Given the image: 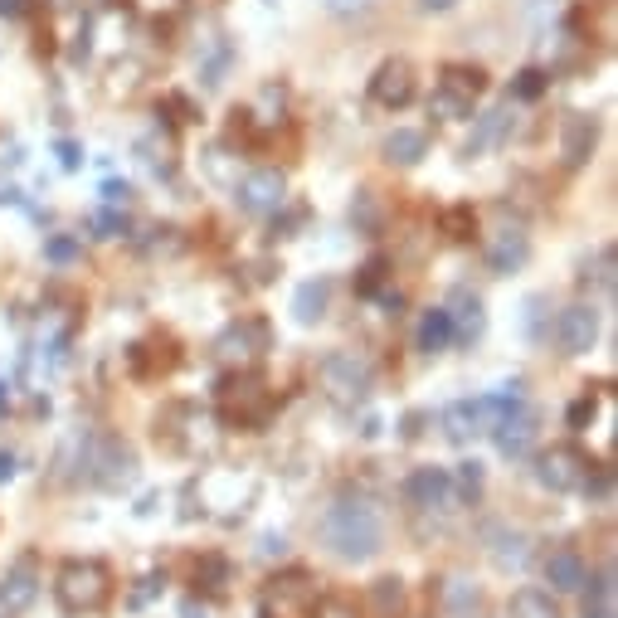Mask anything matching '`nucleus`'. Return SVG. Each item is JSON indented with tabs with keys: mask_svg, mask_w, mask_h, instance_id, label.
Segmentation results:
<instances>
[{
	"mask_svg": "<svg viewBox=\"0 0 618 618\" xmlns=\"http://www.w3.org/2000/svg\"><path fill=\"white\" fill-rule=\"evenodd\" d=\"M385 541V521H380V507L365 502V497H336L322 516V546L336 555V560H370Z\"/></svg>",
	"mask_w": 618,
	"mask_h": 618,
	"instance_id": "1",
	"label": "nucleus"
},
{
	"mask_svg": "<svg viewBox=\"0 0 618 618\" xmlns=\"http://www.w3.org/2000/svg\"><path fill=\"white\" fill-rule=\"evenodd\" d=\"M54 594H59V604H64L69 614H98L112 599V580L98 560H69V565L59 570Z\"/></svg>",
	"mask_w": 618,
	"mask_h": 618,
	"instance_id": "2",
	"label": "nucleus"
},
{
	"mask_svg": "<svg viewBox=\"0 0 618 618\" xmlns=\"http://www.w3.org/2000/svg\"><path fill=\"white\" fill-rule=\"evenodd\" d=\"M317 375H322V390H327L336 404H365L370 400V385H375L370 361L356 356V351H331Z\"/></svg>",
	"mask_w": 618,
	"mask_h": 618,
	"instance_id": "3",
	"label": "nucleus"
},
{
	"mask_svg": "<svg viewBox=\"0 0 618 618\" xmlns=\"http://www.w3.org/2000/svg\"><path fill=\"white\" fill-rule=\"evenodd\" d=\"M132 473H137V458H132L127 443H117V438H88V458H83V477L88 482L122 487V482H132Z\"/></svg>",
	"mask_w": 618,
	"mask_h": 618,
	"instance_id": "4",
	"label": "nucleus"
},
{
	"mask_svg": "<svg viewBox=\"0 0 618 618\" xmlns=\"http://www.w3.org/2000/svg\"><path fill=\"white\" fill-rule=\"evenodd\" d=\"M219 409H224L229 424H263V419L273 414V395H268L263 380L239 375V380H229V385L219 390Z\"/></svg>",
	"mask_w": 618,
	"mask_h": 618,
	"instance_id": "5",
	"label": "nucleus"
},
{
	"mask_svg": "<svg viewBox=\"0 0 618 618\" xmlns=\"http://www.w3.org/2000/svg\"><path fill=\"white\" fill-rule=\"evenodd\" d=\"M584 477H589V463H584L580 448H570V443L541 453V463H536V482H541L546 492H580Z\"/></svg>",
	"mask_w": 618,
	"mask_h": 618,
	"instance_id": "6",
	"label": "nucleus"
},
{
	"mask_svg": "<svg viewBox=\"0 0 618 618\" xmlns=\"http://www.w3.org/2000/svg\"><path fill=\"white\" fill-rule=\"evenodd\" d=\"M414 93H419V78H414V64H409V59H385V64L375 69V78H370V98H375L380 108H409Z\"/></svg>",
	"mask_w": 618,
	"mask_h": 618,
	"instance_id": "7",
	"label": "nucleus"
},
{
	"mask_svg": "<svg viewBox=\"0 0 618 618\" xmlns=\"http://www.w3.org/2000/svg\"><path fill=\"white\" fill-rule=\"evenodd\" d=\"M404 497H409V507H414V511H448V507H458L448 468H414V473H409V482H404Z\"/></svg>",
	"mask_w": 618,
	"mask_h": 618,
	"instance_id": "8",
	"label": "nucleus"
},
{
	"mask_svg": "<svg viewBox=\"0 0 618 618\" xmlns=\"http://www.w3.org/2000/svg\"><path fill=\"white\" fill-rule=\"evenodd\" d=\"M492 438H497L502 458H526V453L536 448V438H541V419H536V409L516 404L511 414H502V419L492 424Z\"/></svg>",
	"mask_w": 618,
	"mask_h": 618,
	"instance_id": "9",
	"label": "nucleus"
},
{
	"mask_svg": "<svg viewBox=\"0 0 618 618\" xmlns=\"http://www.w3.org/2000/svg\"><path fill=\"white\" fill-rule=\"evenodd\" d=\"M555 341H560V351L565 356H584L594 341H599V312L594 307H565L560 317H555Z\"/></svg>",
	"mask_w": 618,
	"mask_h": 618,
	"instance_id": "10",
	"label": "nucleus"
},
{
	"mask_svg": "<svg viewBox=\"0 0 618 618\" xmlns=\"http://www.w3.org/2000/svg\"><path fill=\"white\" fill-rule=\"evenodd\" d=\"M477 93H482V73L477 69L453 64V69H443V78H438V108L448 112V117H463V112L473 108Z\"/></svg>",
	"mask_w": 618,
	"mask_h": 618,
	"instance_id": "11",
	"label": "nucleus"
},
{
	"mask_svg": "<svg viewBox=\"0 0 618 618\" xmlns=\"http://www.w3.org/2000/svg\"><path fill=\"white\" fill-rule=\"evenodd\" d=\"M283 195H288V181L278 171H254V176H244V185H239V205L249 215H273L283 205Z\"/></svg>",
	"mask_w": 618,
	"mask_h": 618,
	"instance_id": "12",
	"label": "nucleus"
},
{
	"mask_svg": "<svg viewBox=\"0 0 618 618\" xmlns=\"http://www.w3.org/2000/svg\"><path fill=\"white\" fill-rule=\"evenodd\" d=\"M531 254V239H526V229L521 224H502L497 234H492V244H487V268L492 273H516L521 263Z\"/></svg>",
	"mask_w": 618,
	"mask_h": 618,
	"instance_id": "13",
	"label": "nucleus"
},
{
	"mask_svg": "<svg viewBox=\"0 0 618 618\" xmlns=\"http://www.w3.org/2000/svg\"><path fill=\"white\" fill-rule=\"evenodd\" d=\"M584 580H589V565L575 546H560L546 555V584L555 594H580Z\"/></svg>",
	"mask_w": 618,
	"mask_h": 618,
	"instance_id": "14",
	"label": "nucleus"
},
{
	"mask_svg": "<svg viewBox=\"0 0 618 618\" xmlns=\"http://www.w3.org/2000/svg\"><path fill=\"white\" fill-rule=\"evenodd\" d=\"M487 550H492V560H497L502 570H521V565L531 560V536L516 531V526H492V531H487Z\"/></svg>",
	"mask_w": 618,
	"mask_h": 618,
	"instance_id": "15",
	"label": "nucleus"
},
{
	"mask_svg": "<svg viewBox=\"0 0 618 618\" xmlns=\"http://www.w3.org/2000/svg\"><path fill=\"white\" fill-rule=\"evenodd\" d=\"M263 346H268L263 322H239V327H229L219 336V356H224V361H254Z\"/></svg>",
	"mask_w": 618,
	"mask_h": 618,
	"instance_id": "16",
	"label": "nucleus"
},
{
	"mask_svg": "<svg viewBox=\"0 0 618 618\" xmlns=\"http://www.w3.org/2000/svg\"><path fill=\"white\" fill-rule=\"evenodd\" d=\"M443 614L448 618H477L482 614V589L468 575H448L443 580Z\"/></svg>",
	"mask_w": 618,
	"mask_h": 618,
	"instance_id": "17",
	"label": "nucleus"
},
{
	"mask_svg": "<svg viewBox=\"0 0 618 618\" xmlns=\"http://www.w3.org/2000/svg\"><path fill=\"white\" fill-rule=\"evenodd\" d=\"M35 594H39V570L30 560H20V565L0 580V604H5V609H25V604H35Z\"/></svg>",
	"mask_w": 618,
	"mask_h": 618,
	"instance_id": "18",
	"label": "nucleus"
},
{
	"mask_svg": "<svg viewBox=\"0 0 618 618\" xmlns=\"http://www.w3.org/2000/svg\"><path fill=\"white\" fill-rule=\"evenodd\" d=\"M327 302H331V283L327 278H312V283H302V288L292 292V317L302 327H312V322L327 317Z\"/></svg>",
	"mask_w": 618,
	"mask_h": 618,
	"instance_id": "19",
	"label": "nucleus"
},
{
	"mask_svg": "<svg viewBox=\"0 0 618 618\" xmlns=\"http://www.w3.org/2000/svg\"><path fill=\"white\" fill-rule=\"evenodd\" d=\"M594 137H599V127H594V117H584V112H575V117H565V166L575 171V166H584V156L594 151Z\"/></svg>",
	"mask_w": 618,
	"mask_h": 618,
	"instance_id": "20",
	"label": "nucleus"
},
{
	"mask_svg": "<svg viewBox=\"0 0 618 618\" xmlns=\"http://www.w3.org/2000/svg\"><path fill=\"white\" fill-rule=\"evenodd\" d=\"M443 312L453 317V331H458V336H477V331H482V297H477V292L458 288Z\"/></svg>",
	"mask_w": 618,
	"mask_h": 618,
	"instance_id": "21",
	"label": "nucleus"
},
{
	"mask_svg": "<svg viewBox=\"0 0 618 618\" xmlns=\"http://www.w3.org/2000/svg\"><path fill=\"white\" fill-rule=\"evenodd\" d=\"M507 122H511V112H507V108L482 112V117H477V132H473V137H468V156H482L487 146H497V142H502V132H507Z\"/></svg>",
	"mask_w": 618,
	"mask_h": 618,
	"instance_id": "22",
	"label": "nucleus"
},
{
	"mask_svg": "<svg viewBox=\"0 0 618 618\" xmlns=\"http://www.w3.org/2000/svg\"><path fill=\"white\" fill-rule=\"evenodd\" d=\"M458 331H453V317L443 312V307H434V312H424V322H419V351H443L448 341H453Z\"/></svg>",
	"mask_w": 618,
	"mask_h": 618,
	"instance_id": "23",
	"label": "nucleus"
},
{
	"mask_svg": "<svg viewBox=\"0 0 618 618\" xmlns=\"http://www.w3.org/2000/svg\"><path fill=\"white\" fill-rule=\"evenodd\" d=\"M424 132H414V127H395L390 137H385V156L395 161V166H414L419 156H424Z\"/></svg>",
	"mask_w": 618,
	"mask_h": 618,
	"instance_id": "24",
	"label": "nucleus"
},
{
	"mask_svg": "<svg viewBox=\"0 0 618 618\" xmlns=\"http://www.w3.org/2000/svg\"><path fill=\"white\" fill-rule=\"evenodd\" d=\"M511 618H560L555 599L546 589H516L511 594Z\"/></svg>",
	"mask_w": 618,
	"mask_h": 618,
	"instance_id": "25",
	"label": "nucleus"
},
{
	"mask_svg": "<svg viewBox=\"0 0 618 618\" xmlns=\"http://www.w3.org/2000/svg\"><path fill=\"white\" fill-rule=\"evenodd\" d=\"M370 614L375 618H400L404 614V584L400 580H375L370 584Z\"/></svg>",
	"mask_w": 618,
	"mask_h": 618,
	"instance_id": "26",
	"label": "nucleus"
},
{
	"mask_svg": "<svg viewBox=\"0 0 618 618\" xmlns=\"http://www.w3.org/2000/svg\"><path fill=\"white\" fill-rule=\"evenodd\" d=\"M584 283H594V288L614 292V249H609V244L594 254V263H584Z\"/></svg>",
	"mask_w": 618,
	"mask_h": 618,
	"instance_id": "27",
	"label": "nucleus"
},
{
	"mask_svg": "<svg viewBox=\"0 0 618 618\" xmlns=\"http://www.w3.org/2000/svg\"><path fill=\"white\" fill-rule=\"evenodd\" d=\"M453 477V497L458 502H473L477 492H482V468L477 463H458V473H448Z\"/></svg>",
	"mask_w": 618,
	"mask_h": 618,
	"instance_id": "28",
	"label": "nucleus"
},
{
	"mask_svg": "<svg viewBox=\"0 0 618 618\" xmlns=\"http://www.w3.org/2000/svg\"><path fill=\"white\" fill-rule=\"evenodd\" d=\"M546 73L541 69H521L516 73V83H511V98H521V103H536V98H541V93H546Z\"/></svg>",
	"mask_w": 618,
	"mask_h": 618,
	"instance_id": "29",
	"label": "nucleus"
},
{
	"mask_svg": "<svg viewBox=\"0 0 618 618\" xmlns=\"http://www.w3.org/2000/svg\"><path fill=\"white\" fill-rule=\"evenodd\" d=\"M44 254H49V263H73V258H78V239L59 234V239H49V244H44Z\"/></svg>",
	"mask_w": 618,
	"mask_h": 618,
	"instance_id": "30",
	"label": "nucleus"
},
{
	"mask_svg": "<svg viewBox=\"0 0 618 618\" xmlns=\"http://www.w3.org/2000/svg\"><path fill=\"white\" fill-rule=\"evenodd\" d=\"M580 487H584V492H589V497H594V502H609V497H614V477H609V473H599V477H594V482L584 477Z\"/></svg>",
	"mask_w": 618,
	"mask_h": 618,
	"instance_id": "31",
	"label": "nucleus"
},
{
	"mask_svg": "<svg viewBox=\"0 0 618 618\" xmlns=\"http://www.w3.org/2000/svg\"><path fill=\"white\" fill-rule=\"evenodd\" d=\"M93 229H98V239H117L127 224H122V215H98L93 219Z\"/></svg>",
	"mask_w": 618,
	"mask_h": 618,
	"instance_id": "32",
	"label": "nucleus"
},
{
	"mask_svg": "<svg viewBox=\"0 0 618 618\" xmlns=\"http://www.w3.org/2000/svg\"><path fill=\"white\" fill-rule=\"evenodd\" d=\"M589 419H594V400H575V404H570V424H575V429H584Z\"/></svg>",
	"mask_w": 618,
	"mask_h": 618,
	"instance_id": "33",
	"label": "nucleus"
},
{
	"mask_svg": "<svg viewBox=\"0 0 618 618\" xmlns=\"http://www.w3.org/2000/svg\"><path fill=\"white\" fill-rule=\"evenodd\" d=\"M375 0H327V10H336V15H356V10H370Z\"/></svg>",
	"mask_w": 618,
	"mask_h": 618,
	"instance_id": "34",
	"label": "nucleus"
},
{
	"mask_svg": "<svg viewBox=\"0 0 618 618\" xmlns=\"http://www.w3.org/2000/svg\"><path fill=\"white\" fill-rule=\"evenodd\" d=\"M468 219H473V215H468V210H453V215L443 219V224L453 229V239H463V229H468Z\"/></svg>",
	"mask_w": 618,
	"mask_h": 618,
	"instance_id": "35",
	"label": "nucleus"
},
{
	"mask_svg": "<svg viewBox=\"0 0 618 618\" xmlns=\"http://www.w3.org/2000/svg\"><path fill=\"white\" fill-rule=\"evenodd\" d=\"M103 195H108L112 205H127V195H132V190H127V185H117V181H108V185H103Z\"/></svg>",
	"mask_w": 618,
	"mask_h": 618,
	"instance_id": "36",
	"label": "nucleus"
},
{
	"mask_svg": "<svg viewBox=\"0 0 618 618\" xmlns=\"http://www.w3.org/2000/svg\"><path fill=\"white\" fill-rule=\"evenodd\" d=\"M356 210H361V224L375 219V200H370V190H361V200H356Z\"/></svg>",
	"mask_w": 618,
	"mask_h": 618,
	"instance_id": "37",
	"label": "nucleus"
},
{
	"mask_svg": "<svg viewBox=\"0 0 618 618\" xmlns=\"http://www.w3.org/2000/svg\"><path fill=\"white\" fill-rule=\"evenodd\" d=\"M59 161H64V166H78V146H73V142H59Z\"/></svg>",
	"mask_w": 618,
	"mask_h": 618,
	"instance_id": "38",
	"label": "nucleus"
},
{
	"mask_svg": "<svg viewBox=\"0 0 618 618\" xmlns=\"http://www.w3.org/2000/svg\"><path fill=\"white\" fill-rule=\"evenodd\" d=\"M283 550H288L283 536H268V541H263V555H283Z\"/></svg>",
	"mask_w": 618,
	"mask_h": 618,
	"instance_id": "39",
	"label": "nucleus"
},
{
	"mask_svg": "<svg viewBox=\"0 0 618 618\" xmlns=\"http://www.w3.org/2000/svg\"><path fill=\"white\" fill-rule=\"evenodd\" d=\"M151 594H156V580H142V589H137V594H132V604H146V599H151Z\"/></svg>",
	"mask_w": 618,
	"mask_h": 618,
	"instance_id": "40",
	"label": "nucleus"
},
{
	"mask_svg": "<svg viewBox=\"0 0 618 618\" xmlns=\"http://www.w3.org/2000/svg\"><path fill=\"white\" fill-rule=\"evenodd\" d=\"M584 618H614V609H609V604H589V609H584Z\"/></svg>",
	"mask_w": 618,
	"mask_h": 618,
	"instance_id": "41",
	"label": "nucleus"
},
{
	"mask_svg": "<svg viewBox=\"0 0 618 618\" xmlns=\"http://www.w3.org/2000/svg\"><path fill=\"white\" fill-rule=\"evenodd\" d=\"M5 477H15V458H10V453H0V482H5Z\"/></svg>",
	"mask_w": 618,
	"mask_h": 618,
	"instance_id": "42",
	"label": "nucleus"
},
{
	"mask_svg": "<svg viewBox=\"0 0 618 618\" xmlns=\"http://www.w3.org/2000/svg\"><path fill=\"white\" fill-rule=\"evenodd\" d=\"M181 618H210V614H205V609H200V604L190 599V604H181Z\"/></svg>",
	"mask_w": 618,
	"mask_h": 618,
	"instance_id": "43",
	"label": "nucleus"
},
{
	"mask_svg": "<svg viewBox=\"0 0 618 618\" xmlns=\"http://www.w3.org/2000/svg\"><path fill=\"white\" fill-rule=\"evenodd\" d=\"M419 5H424V10H453L458 0H419Z\"/></svg>",
	"mask_w": 618,
	"mask_h": 618,
	"instance_id": "44",
	"label": "nucleus"
},
{
	"mask_svg": "<svg viewBox=\"0 0 618 618\" xmlns=\"http://www.w3.org/2000/svg\"><path fill=\"white\" fill-rule=\"evenodd\" d=\"M0 15H20V0H0Z\"/></svg>",
	"mask_w": 618,
	"mask_h": 618,
	"instance_id": "45",
	"label": "nucleus"
},
{
	"mask_svg": "<svg viewBox=\"0 0 618 618\" xmlns=\"http://www.w3.org/2000/svg\"><path fill=\"white\" fill-rule=\"evenodd\" d=\"M0 404H10V390H5V385H0Z\"/></svg>",
	"mask_w": 618,
	"mask_h": 618,
	"instance_id": "46",
	"label": "nucleus"
}]
</instances>
